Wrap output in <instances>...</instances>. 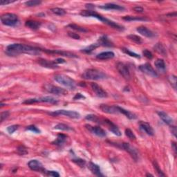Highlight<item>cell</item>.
Segmentation results:
<instances>
[{"label": "cell", "instance_id": "obj_1", "mask_svg": "<svg viewBox=\"0 0 177 177\" xmlns=\"http://www.w3.org/2000/svg\"><path fill=\"white\" fill-rule=\"evenodd\" d=\"M6 51V53L9 55H17L22 53L38 55L40 53L42 50L38 48L22 44H12L8 46Z\"/></svg>", "mask_w": 177, "mask_h": 177}, {"label": "cell", "instance_id": "obj_2", "mask_svg": "<svg viewBox=\"0 0 177 177\" xmlns=\"http://www.w3.org/2000/svg\"><path fill=\"white\" fill-rule=\"evenodd\" d=\"M80 15H82L83 17H93L97 18L98 20H101V22L105 23V24L109 25V26L112 27V28L118 29V30H122V29H123V27L120 26L119 24H116V22H113V21L108 20V19L100 15L99 14H98L97 12L93 11V10H82V11L80 12Z\"/></svg>", "mask_w": 177, "mask_h": 177}, {"label": "cell", "instance_id": "obj_3", "mask_svg": "<svg viewBox=\"0 0 177 177\" xmlns=\"http://www.w3.org/2000/svg\"><path fill=\"white\" fill-rule=\"evenodd\" d=\"M82 78L86 80H101L107 78V75L101 71L95 68H89L83 73Z\"/></svg>", "mask_w": 177, "mask_h": 177}, {"label": "cell", "instance_id": "obj_4", "mask_svg": "<svg viewBox=\"0 0 177 177\" xmlns=\"http://www.w3.org/2000/svg\"><path fill=\"white\" fill-rule=\"evenodd\" d=\"M54 79H55L56 82L60 83V84L64 85V87H67V88H69L70 89H73V90L76 89V82H75L72 78H71L70 77L66 76V75L57 74L54 76Z\"/></svg>", "mask_w": 177, "mask_h": 177}, {"label": "cell", "instance_id": "obj_5", "mask_svg": "<svg viewBox=\"0 0 177 177\" xmlns=\"http://www.w3.org/2000/svg\"><path fill=\"white\" fill-rule=\"evenodd\" d=\"M1 22L3 24L8 26H14L19 22L17 16L13 13H5L1 16Z\"/></svg>", "mask_w": 177, "mask_h": 177}, {"label": "cell", "instance_id": "obj_6", "mask_svg": "<svg viewBox=\"0 0 177 177\" xmlns=\"http://www.w3.org/2000/svg\"><path fill=\"white\" fill-rule=\"evenodd\" d=\"M50 115H52L53 116H67L68 118H74V119H78V118H80V114L78 112L75 111H71V110H57L53 112H50L49 113Z\"/></svg>", "mask_w": 177, "mask_h": 177}, {"label": "cell", "instance_id": "obj_7", "mask_svg": "<svg viewBox=\"0 0 177 177\" xmlns=\"http://www.w3.org/2000/svg\"><path fill=\"white\" fill-rule=\"evenodd\" d=\"M98 124H103L104 125L107 126L108 129H109V130L111 131L114 134L116 135V136H121L122 133L119 130V129L118 128V127L116 126L115 124H114L111 120L107 119V118H102V119L101 118H100Z\"/></svg>", "mask_w": 177, "mask_h": 177}, {"label": "cell", "instance_id": "obj_8", "mask_svg": "<svg viewBox=\"0 0 177 177\" xmlns=\"http://www.w3.org/2000/svg\"><path fill=\"white\" fill-rule=\"evenodd\" d=\"M37 103H48L51 104H57L58 101L51 96H46V97H41L38 98H31L27 99L26 101L23 102V104H33Z\"/></svg>", "mask_w": 177, "mask_h": 177}, {"label": "cell", "instance_id": "obj_9", "mask_svg": "<svg viewBox=\"0 0 177 177\" xmlns=\"http://www.w3.org/2000/svg\"><path fill=\"white\" fill-rule=\"evenodd\" d=\"M45 90L50 93H53L56 95H65L67 94V91L61 87L54 86L52 84H46Z\"/></svg>", "mask_w": 177, "mask_h": 177}, {"label": "cell", "instance_id": "obj_10", "mask_svg": "<svg viewBox=\"0 0 177 177\" xmlns=\"http://www.w3.org/2000/svg\"><path fill=\"white\" fill-rule=\"evenodd\" d=\"M116 68H117V70L118 71V72L120 73V74L121 75L125 80H130L131 75L130 69H129L128 66H127L125 64L122 63V62H118L117 65H116Z\"/></svg>", "mask_w": 177, "mask_h": 177}, {"label": "cell", "instance_id": "obj_11", "mask_svg": "<svg viewBox=\"0 0 177 177\" xmlns=\"http://www.w3.org/2000/svg\"><path fill=\"white\" fill-rule=\"evenodd\" d=\"M120 148L123 149L124 150H125L126 152H127L130 154L131 155V157H132V159H134L135 161H138V153H137L136 149H135L133 147L131 146L129 143H121L120 144Z\"/></svg>", "mask_w": 177, "mask_h": 177}, {"label": "cell", "instance_id": "obj_12", "mask_svg": "<svg viewBox=\"0 0 177 177\" xmlns=\"http://www.w3.org/2000/svg\"><path fill=\"white\" fill-rule=\"evenodd\" d=\"M139 69L143 73L147 74V76L154 77V78H157V77H158L157 72L154 69V68L152 66L151 64L149 63H146L139 66Z\"/></svg>", "mask_w": 177, "mask_h": 177}, {"label": "cell", "instance_id": "obj_13", "mask_svg": "<svg viewBox=\"0 0 177 177\" xmlns=\"http://www.w3.org/2000/svg\"><path fill=\"white\" fill-rule=\"evenodd\" d=\"M85 127H86L87 130H88L89 132H91L93 134L96 135L97 136L103 138V137H105L107 136V132H105V130H104L103 128L100 127H93L90 125H86Z\"/></svg>", "mask_w": 177, "mask_h": 177}, {"label": "cell", "instance_id": "obj_14", "mask_svg": "<svg viewBox=\"0 0 177 177\" xmlns=\"http://www.w3.org/2000/svg\"><path fill=\"white\" fill-rule=\"evenodd\" d=\"M100 109L105 113L109 114H119V107L118 106H112L107 105H101Z\"/></svg>", "mask_w": 177, "mask_h": 177}, {"label": "cell", "instance_id": "obj_15", "mask_svg": "<svg viewBox=\"0 0 177 177\" xmlns=\"http://www.w3.org/2000/svg\"><path fill=\"white\" fill-rule=\"evenodd\" d=\"M91 89L93 92L95 93V94L97 95L98 97L100 98H106L107 97V93L102 88L101 86H99L98 84L96 83H91Z\"/></svg>", "mask_w": 177, "mask_h": 177}, {"label": "cell", "instance_id": "obj_16", "mask_svg": "<svg viewBox=\"0 0 177 177\" xmlns=\"http://www.w3.org/2000/svg\"><path fill=\"white\" fill-rule=\"evenodd\" d=\"M139 126L143 132H145L149 136H154V130L148 122L145 121L139 122Z\"/></svg>", "mask_w": 177, "mask_h": 177}, {"label": "cell", "instance_id": "obj_17", "mask_svg": "<svg viewBox=\"0 0 177 177\" xmlns=\"http://www.w3.org/2000/svg\"><path fill=\"white\" fill-rule=\"evenodd\" d=\"M28 165L29 168L33 171H44L42 164L37 160H31L28 163Z\"/></svg>", "mask_w": 177, "mask_h": 177}, {"label": "cell", "instance_id": "obj_18", "mask_svg": "<svg viewBox=\"0 0 177 177\" xmlns=\"http://www.w3.org/2000/svg\"><path fill=\"white\" fill-rule=\"evenodd\" d=\"M137 31L140 33L141 35H143V36L148 37V38H152L155 36L154 33L152 32L151 30H149V28H147V27L141 26L137 28Z\"/></svg>", "mask_w": 177, "mask_h": 177}, {"label": "cell", "instance_id": "obj_19", "mask_svg": "<svg viewBox=\"0 0 177 177\" xmlns=\"http://www.w3.org/2000/svg\"><path fill=\"white\" fill-rule=\"evenodd\" d=\"M38 63L40 64L41 66H42L43 67L48 68H58V64L55 63V61H50V60H47L45 59H39Z\"/></svg>", "mask_w": 177, "mask_h": 177}, {"label": "cell", "instance_id": "obj_20", "mask_svg": "<svg viewBox=\"0 0 177 177\" xmlns=\"http://www.w3.org/2000/svg\"><path fill=\"white\" fill-rule=\"evenodd\" d=\"M44 51L47 52L48 53H53V54H59L62 56H65V57L68 58H77V56L74 53H70V52H66L63 51H59V50H47L44 49Z\"/></svg>", "mask_w": 177, "mask_h": 177}, {"label": "cell", "instance_id": "obj_21", "mask_svg": "<svg viewBox=\"0 0 177 177\" xmlns=\"http://www.w3.org/2000/svg\"><path fill=\"white\" fill-rule=\"evenodd\" d=\"M100 8L105 10H124L125 8L123 6L118 5V4H115L113 3H108L105 4L104 5L100 6Z\"/></svg>", "mask_w": 177, "mask_h": 177}, {"label": "cell", "instance_id": "obj_22", "mask_svg": "<svg viewBox=\"0 0 177 177\" xmlns=\"http://www.w3.org/2000/svg\"><path fill=\"white\" fill-rule=\"evenodd\" d=\"M158 115L159 116V117L161 118V120L165 122V124L169 125H172L173 124V119L170 117V116L165 113L164 111H159L157 112Z\"/></svg>", "mask_w": 177, "mask_h": 177}, {"label": "cell", "instance_id": "obj_23", "mask_svg": "<svg viewBox=\"0 0 177 177\" xmlns=\"http://www.w3.org/2000/svg\"><path fill=\"white\" fill-rule=\"evenodd\" d=\"M88 168L89 170L92 172L93 174H94L95 175L98 176H103V174H101V168L96 164L92 163V162H90L88 164Z\"/></svg>", "mask_w": 177, "mask_h": 177}, {"label": "cell", "instance_id": "obj_24", "mask_svg": "<svg viewBox=\"0 0 177 177\" xmlns=\"http://www.w3.org/2000/svg\"><path fill=\"white\" fill-rule=\"evenodd\" d=\"M98 42L99 45L103 46V47H113L114 46L113 43L111 42V41L109 40V39L108 38L107 36H105V35L100 37L98 41Z\"/></svg>", "mask_w": 177, "mask_h": 177}, {"label": "cell", "instance_id": "obj_25", "mask_svg": "<svg viewBox=\"0 0 177 177\" xmlns=\"http://www.w3.org/2000/svg\"><path fill=\"white\" fill-rule=\"evenodd\" d=\"M25 26L29 28L32 29V30H37L40 27L41 23L34 20H28L26 21V23H25Z\"/></svg>", "mask_w": 177, "mask_h": 177}, {"label": "cell", "instance_id": "obj_26", "mask_svg": "<svg viewBox=\"0 0 177 177\" xmlns=\"http://www.w3.org/2000/svg\"><path fill=\"white\" fill-rule=\"evenodd\" d=\"M66 138H67V136H66V135L62 134H58L57 138L52 143V144L58 145V146H62V145H64V143H65Z\"/></svg>", "mask_w": 177, "mask_h": 177}, {"label": "cell", "instance_id": "obj_27", "mask_svg": "<svg viewBox=\"0 0 177 177\" xmlns=\"http://www.w3.org/2000/svg\"><path fill=\"white\" fill-rule=\"evenodd\" d=\"M154 65L158 71L161 73H164L166 70L165 63L163 59H157L154 62Z\"/></svg>", "mask_w": 177, "mask_h": 177}, {"label": "cell", "instance_id": "obj_28", "mask_svg": "<svg viewBox=\"0 0 177 177\" xmlns=\"http://www.w3.org/2000/svg\"><path fill=\"white\" fill-rule=\"evenodd\" d=\"M114 55H114V53H113L112 51H105L97 55L96 58L99 60H109L113 58Z\"/></svg>", "mask_w": 177, "mask_h": 177}, {"label": "cell", "instance_id": "obj_29", "mask_svg": "<svg viewBox=\"0 0 177 177\" xmlns=\"http://www.w3.org/2000/svg\"><path fill=\"white\" fill-rule=\"evenodd\" d=\"M119 114H122L126 116L127 118H128L130 120H134L136 118V115L134 113H132L128 110H126L123 109V108L119 107Z\"/></svg>", "mask_w": 177, "mask_h": 177}, {"label": "cell", "instance_id": "obj_30", "mask_svg": "<svg viewBox=\"0 0 177 177\" xmlns=\"http://www.w3.org/2000/svg\"><path fill=\"white\" fill-rule=\"evenodd\" d=\"M122 20L131 22V21H147V19L143 17H138V16H125L122 17Z\"/></svg>", "mask_w": 177, "mask_h": 177}, {"label": "cell", "instance_id": "obj_31", "mask_svg": "<svg viewBox=\"0 0 177 177\" xmlns=\"http://www.w3.org/2000/svg\"><path fill=\"white\" fill-rule=\"evenodd\" d=\"M154 50L157 53L161 54V55H166V49L162 44H157L154 46Z\"/></svg>", "mask_w": 177, "mask_h": 177}, {"label": "cell", "instance_id": "obj_32", "mask_svg": "<svg viewBox=\"0 0 177 177\" xmlns=\"http://www.w3.org/2000/svg\"><path fill=\"white\" fill-rule=\"evenodd\" d=\"M99 44H91L90 46H89V47H87L85 48L84 49H82V52L84 53H90L92 52L93 50L96 49L97 47H99Z\"/></svg>", "mask_w": 177, "mask_h": 177}, {"label": "cell", "instance_id": "obj_33", "mask_svg": "<svg viewBox=\"0 0 177 177\" xmlns=\"http://www.w3.org/2000/svg\"><path fill=\"white\" fill-rule=\"evenodd\" d=\"M68 27H69V28L74 29V30H76V31H78L79 32H87V30L84 27H82L80 26H79V25H77V24H68Z\"/></svg>", "mask_w": 177, "mask_h": 177}, {"label": "cell", "instance_id": "obj_34", "mask_svg": "<svg viewBox=\"0 0 177 177\" xmlns=\"http://www.w3.org/2000/svg\"><path fill=\"white\" fill-rule=\"evenodd\" d=\"M127 38L130 39L131 41L138 44H141L143 42L142 39H141L139 36H138V35H133V34L129 35L127 36Z\"/></svg>", "mask_w": 177, "mask_h": 177}, {"label": "cell", "instance_id": "obj_35", "mask_svg": "<svg viewBox=\"0 0 177 177\" xmlns=\"http://www.w3.org/2000/svg\"><path fill=\"white\" fill-rule=\"evenodd\" d=\"M54 129H55V130H61V131H69V130H72L71 127H70L69 126L63 124V123L58 124L57 125H55V127H54Z\"/></svg>", "mask_w": 177, "mask_h": 177}, {"label": "cell", "instance_id": "obj_36", "mask_svg": "<svg viewBox=\"0 0 177 177\" xmlns=\"http://www.w3.org/2000/svg\"><path fill=\"white\" fill-rule=\"evenodd\" d=\"M51 11L53 12V13L58 15H64L66 14V11L65 10H64L63 8H51Z\"/></svg>", "mask_w": 177, "mask_h": 177}, {"label": "cell", "instance_id": "obj_37", "mask_svg": "<svg viewBox=\"0 0 177 177\" xmlns=\"http://www.w3.org/2000/svg\"><path fill=\"white\" fill-rule=\"evenodd\" d=\"M153 165H154V170L155 171L157 172V173L158 174V175L159 176H165V174L163 173V172H162V170H161V168H160L159 164L156 161H154L153 162Z\"/></svg>", "mask_w": 177, "mask_h": 177}, {"label": "cell", "instance_id": "obj_38", "mask_svg": "<svg viewBox=\"0 0 177 177\" xmlns=\"http://www.w3.org/2000/svg\"><path fill=\"white\" fill-rule=\"evenodd\" d=\"M85 118H86L87 120H90V121H93L94 122H96V123H99L100 118L96 115H94V114H89V115H87Z\"/></svg>", "mask_w": 177, "mask_h": 177}, {"label": "cell", "instance_id": "obj_39", "mask_svg": "<svg viewBox=\"0 0 177 177\" xmlns=\"http://www.w3.org/2000/svg\"><path fill=\"white\" fill-rule=\"evenodd\" d=\"M17 153L20 156H24L28 154V151H27L26 148L24 146H22V145H21V146H19L17 148Z\"/></svg>", "mask_w": 177, "mask_h": 177}, {"label": "cell", "instance_id": "obj_40", "mask_svg": "<svg viewBox=\"0 0 177 177\" xmlns=\"http://www.w3.org/2000/svg\"><path fill=\"white\" fill-rule=\"evenodd\" d=\"M122 51H123L125 53L127 54L128 55H130L131 57H134V58H141V56L139 55L138 54L134 53V52L131 51L130 50H129L127 49H125V48H123V49H122Z\"/></svg>", "mask_w": 177, "mask_h": 177}, {"label": "cell", "instance_id": "obj_41", "mask_svg": "<svg viewBox=\"0 0 177 177\" xmlns=\"http://www.w3.org/2000/svg\"><path fill=\"white\" fill-rule=\"evenodd\" d=\"M42 4L41 1H37V0H31L25 2V5L29 7H32V6H36Z\"/></svg>", "mask_w": 177, "mask_h": 177}, {"label": "cell", "instance_id": "obj_42", "mask_svg": "<svg viewBox=\"0 0 177 177\" xmlns=\"http://www.w3.org/2000/svg\"><path fill=\"white\" fill-rule=\"evenodd\" d=\"M125 135L128 137L130 140L135 141L136 139V137L134 134V132H132L130 129H126L125 130Z\"/></svg>", "mask_w": 177, "mask_h": 177}, {"label": "cell", "instance_id": "obj_43", "mask_svg": "<svg viewBox=\"0 0 177 177\" xmlns=\"http://www.w3.org/2000/svg\"><path fill=\"white\" fill-rule=\"evenodd\" d=\"M168 80L171 83L172 86L174 87V89H176V77L175 76H174V75H172V76H170L168 77Z\"/></svg>", "mask_w": 177, "mask_h": 177}, {"label": "cell", "instance_id": "obj_44", "mask_svg": "<svg viewBox=\"0 0 177 177\" xmlns=\"http://www.w3.org/2000/svg\"><path fill=\"white\" fill-rule=\"evenodd\" d=\"M143 54L145 58H147V59L151 60V59H152V58H153V54L151 51H149V50H147V49L143 50Z\"/></svg>", "mask_w": 177, "mask_h": 177}, {"label": "cell", "instance_id": "obj_45", "mask_svg": "<svg viewBox=\"0 0 177 177\" xmlns=\"http://www.w3.org/2000/svg\"><path fill=\"white\" fill-rule=\"evenodd\" d=\"M73 162H74L75 163L77 164V165H79L81 168L84 167V166L85 165V164H86V162H85L84 160H82V159H74V160H73Z\"/></svg>", "mask_w": 177, "mask_h": 177}, {"label": "cell", "instance_id": "obj_46", "mask_svg": "<svg viewBox=\"0 0 177 177\" xmlns=\"http://www.w3.org/2000/svg\"><path fill=\"white\" fill-rule=\"evenodd\" d=\"M18 127H19V125H13L8 127L7 128V131L9 134H13V133L17 130Z\"/></svg>", "mask_w": 177, "mask_h": 177}, {"label": "cell", "instance_id": "obj_47", "mask_svg": "<svg viewBox=\"0 0 177 177\" xmlns=\"http://www.w3.org/2000/svg\"><path fill=\"white\" fill-rule=\"evenodd\" d=\"M26 130L31 131V132L36 133V134H39V133H40V130H39L37 127H36L35 125H30V126L27 127Z\"/></svg>", "mask_w": 177, "mask_h": 177}, {"label": "cell", "instance_id": "obj_48", "mask_svg": "<svg viewBox=\"0 0 177 177\" xmlns=\"http://www.w3.org/2000/svg\"><path fill=\"white\" fill-rule=\"evenodd\" d=\"M9 111H4L2 112L1 114V116H0V118H1V122H2L4 121V120H6V118H7L8 116H9Z\"/></svg>", "mask_w": 177, "mask_h": 177}, {"label": "cell", "instance_id": "obj_49", "mask_svg": "<svg viewBox=\"0 0 177 177\" xmlns=\"http://www.w3.org/2000/svg\"><path fill=\"white\" fill-rule=\"evenodd\" d=\"M68 36H69L70 37H71V38H73V39H80V36L78 34V33H73V32H68Z\"/></svg>", "mask_w": 177, "mask_h": 177}, {"label": "cell", "instance_id": "obj_50", "mask_svg": "<svg viewBox=\"0 0 177 177\" xmlns=\"http://www.w3.org/2000/svg\"><path fill=\"white\" fill-rule=\"evenodd\" d=\"M45 173L47 174L48 176H54V177H59L60 176L59 173H58L56 171H46Z\"/></svg>", "mask_w": 177, "mask_h": 177}, {"label": "cell", "instance_id": "obj_51", "mask_svg": "<svg viewBox=\"0 0 177 177\" xmlns=\"http://www.w3.org/2000/svg\"><path fill=\"white\" fill-rule=\"evenodd\" d=\"M12 2H15V1H6V0H1L0 4H1V6H4V5H7V4H11Z\"/></svg>", "mask_w": 177, "mask_h": 177}, {"label": "cell", "instance_id": "obj_52", "mask_svg": "<svg viewBox=\"0 0 177 177\" xmlns=\"http://www.w3.org/2000/svg\"><path fill=\"white\" fill-rule=\"evenodd\" d=\"M134 10L137 12H143V11H144L143 8L141 7V6H136V7H134Z\"/></svg>", "mask_w": 177, "mask_h": 177}, {"label": "cell", "instance_id": "obj_53", "mask_svg": "<svg viewBox=\"0 0 177 177\" xmlns=\"http://www.w3.org/2000/svg\"><path fill=\"white\" fill-rule=\"evenodd\" d=\"M80 98H85L84 95L81 94V93H77V94L75 95V97L74 98V100H80Z\"/></svg>", "mask_w": 177, "mask_h": 177}, {"label": "cell", "instance_id": "obj_54", "mask_svg": "<svg viewBox=\"0 0 177 177\" xmlns=\"http://www.w3.org/2000/svg\"><path fill=\"white\" fill-rule=\"evenodd\" d=\"M55 61V62L56 64H62V63H64L65 62V60H64V59H62V58H58L57 60H54Z\"/></svg>", "mask_w": 177, "mask_h": 177}, {"label": "cell", "instance_id": "obj_55", "mask_svg": "<svg viewBox=\"0 0 177 177\" xmlns=\"http://www.w3.org/2000/svg\"><path fill=\"white\" fill-rule=\"evenodd\" d=\"M171 131H172V134L174 135V137L176 136V127L175 126H172L171 127Z\"/></svg>", "mask_w": 177, "mask_h": 177}, {"label": "cell", "instance_id": "obj_56", "mask_svg": "<svg viewBox=\"0 0 177 177\" xmlns=\"http://www.w3.org/2000/svg\"><path fill=\"white\" fill-rule=\"evenodd\" d=\"M172 148H173V150L174 152V153L176 154V143L172 142Z\"/></svg>", "mask_w": 177, "mask_h": 177}, {"label": "cell", "instance_id": "obj_57", "mask_svg": "<svg viewBox=\"0 0 177 177\" xmlns=\"http://www.w3.org/2000/svg\"><path fill=\"white\" fill-rule=\"evenodd\" d=\"M168 16H170V17H172V16L176 17V12H173V13H169V14H168Z\"/></svg>", "mask_w": 177, "mask_h": 177}, {"label": "cell", "instance_id": "obj_58", "mask_svg": "<svg viewBox=\"0 0 177 177\" xmlns=\"http://www.w3.org/2000/svg\"><path fill=\"white\" fill-rule=\"evenodd\" d=\"M154 176L152 175V174H149V173L146 174V176Z\"/></svg>", "mask_w": 177, "mask_h": 177}]
</instances>
